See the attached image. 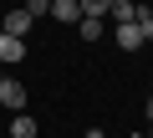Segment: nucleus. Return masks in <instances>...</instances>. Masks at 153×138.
<instances>
[{
  "mask_svg": "<svg viewBox=\"0 0 153 138\" xmlns=\"http://www.w3.org/2000/svg\"><path fill=\"white\" fill-rule=\"evenodd\" d=\"M0 107H10V113H26V87L16 77H0Z\"/></svg>",
  "mask_w": 153,
  "mask_h": 138,
  "instance_id": "f257e3e1",
  "label": "nucleus"
},
{
  "mask_svg": "<svg viewBox=\"0 0 153 138\" xmlns=\"http://www.w3.org/2000/svg\"><path fill=\"white\" fill-rule=\"evenodd\" d=\"M31 26H36V21H31L21 5H10V10H5V21H0V31H5V36H16V41H26V31H31Z\"/></svg>",
  "mask_w": 153,
  "mask_h": 138,
  "instance_id": "f03ea898",
  "label": "nucleus"
},
{
  "mask_svg": "<svg viewBox=\"0 0 153 138\" xmlns=\"http://www.w3.org/2000/svg\"><path fill=\"white\" fill-rule=\"evenodd\" d=\"M16 61H26V41H16V36L0 31V66H16Z\"/></svg>",
  "mask_w": 153,
  "mask_h": 138,
  "instance_id": "7ed1b4c3",
  "label": "nucleus"
},
{
  "mask_svg": "<svg viewBox=\"0 0 153 138\" xmlns=\"http://www.w3.org/2000/svg\"><path fill=\"white\" fill-rule=\"evenodd\" d=\"M112 41H117L123 51H138V46H143V31L128 21V26H112Z\"/></svg>",
  "mask_w": 153,
  "mask_h": 138,
  "instance_id": "20e7f679",
  "label": "nucleus"
},
{
  "mask_svg": "<svg viewBox=\"0 0 153 138\" xmlns=\"http://www.w3.org/2000/svg\"><path fill=\"white\" fill-rule=\"evenodd\" d=\"M36 133H41V123L31 113H10V138H36Z\"/></svg>",
  "mask_w": 153,
  "mask_h": 138,
  "instance_id": "39448f33",
  "label": "nucleus"
},
{
  "mask_svg": "<svg viewBox=\"0 0 153 138\" xmlns=\"http://www.w3.org/2000/svg\"><path fill=\"white\" fill-rule=\"evenodd\" d=\"M51 16L66 21V26H76V21H82V5H76V0H51Z\"/></svg>",
  "mask_w": 153,
  "mask_h": 138,
  "instance_id": "423d86ee",
  "label": "nucleus"
},
{
  "mask_svg": "<svg viewBox=\"0 0 153 138\" xmlns=\"http://www.w3.org/2000/svg\"><path fill=\"white\" fill-rule=\"evenodd\" d=\"M107 16H112V26H128V21L138 16V0H112V10H107Z\"/></svg>",
  "mask_w": 153,
  "mask_h": 138,
  "instance_id": "0eeeda50",
  "label": "nucleus"
},
{
  "mask_svg": "<svg viewBox=\"0 0 153 138\" xmlns=\"http://www.w3.org/2000/svg\"><path fill=\"white\" fill-rule=\"evenodd\" d=\"M102 21H92V16H82V21H76V36H82V41H102Z\"/></svg>",
  "mask_w": 153,
  "mask_h": 138,
  "instance_id": "6e6552de",
  "label": "nucleus"
},
{
  "mask_svg": "<svg viewBox=\"0 0 153 138\" xmlns=\"http://www.w3.org/2000/svg\"><path fill=\"white\" fill-rule=\"evenodd\" d=\"M76 5H82V16H92V21H107L112 0H76Z\"/></svg>",
  "mask_w": 153,
  "mask_h": 138,
  "instance_id": "1a4fd4ad",
  "label": "nucleus"
},
{
  "mask_svg": "<svg viewBox=\"0 0 153 138\" xmlns=\"http://www.w3.org/2000/svg\"><path fill=\"white\" fill-rule=\"evenodd\" d=\"M133 26L143 31V41H153V10H148V5H138V16H133Z\"/></svg>",
  "mask_w": 153,
  "mask_h": 138,
  "instance_id": "9d476101",
  "label": "nucleus"
},
{
  "mask_svg": "<svg viewBox=\"0 0 153 138\" xmlns=\"http://www.w3.org/2000/svg\"><path fill=\"white\" fill-rule=\"evenodd\" d=\"M31 21H41V16H51V0H26V5H21Z\"/></svg>",
  "mask_w": 153,
  "mask_h": 138,
  "instance_id": "9b49d317",
  "label": "nucleus"
},
{
  "mask_svg": "<svg viewBox=\"0 0 153 138\" xmlns=\"http://www.w3.org/2000/svg\"><path fill=\"white\" fill-rule=\"evenodd\" d=\"M143 118H148V123H153V92H148V102H143Z\"/></svg>",
  "mask_w": 153,
  "mask_h": 138,
  "instance_id": "f8f14e48",
  "label": "nucleus"
},
{
  "mask_svg": "<svg viewBox=\"0 0 153 138\" xmlns=\"http://www.w3.org/2000/svg\"><path fill=\"white\" fill-rule=\"evenodd\" d=\"M87 138H107V133H102V128H87Z\"/></svg>",
  "mask_w": 153,
  "mask_h": 138,
  "instance_id": "ddd939ff",
  "label": "nucleus"
},
{
  "mask_svg": "<svg viewBox=\"0 0 153 138\" xmlns=\"http://www.w3.org/2000/svg\"><path fill=\"white\" fill-rule=\"evenodd\" d=\"M143 138H153V128H148V133H143Z\"/></svg>",
  "mask_w": 153,
  "mask_h": 138,
  "instance_id": "4468645a",
  "label": "nucleus"
},
{
  "mask_svg": "<svg viewBox=\"0 0 153 138\" xmlns=\"http://www.w3.org/2000/svg\"><path fill=\"white\" fill-rule=\"evenodd\" d=\"M133 138H143V133H133Z\"/></svg>",
  "mask_w": 153,
  "mask_h": 138,
  "instance_id": "2eb2a0df",
  "label": "nucleus"
}]
</instances>
